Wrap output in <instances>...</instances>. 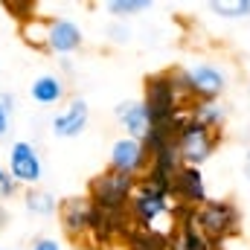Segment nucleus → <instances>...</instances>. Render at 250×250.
<instances>
[{
	"instance_id": "nucleus-1",
	"label": "nucleus",
	"mask_w": 250,
	"mask_h": 250,
	"mask_svg": "<svg viewBox=\"0 0 250 250\" xmlns=\"http://www.w3.org/2000/svg\"><path fill=\"white\" fill-rule=\"evenodd\" d=\"M140 102L146 105L151 125H175L178 131L189 120V108H192V99L181 90L175 70H160L146 76Z\"/></svg>"
},
{
	"instance_id": "nucleus-2",
	"label": "nucleus",
	"mask_w": 250,
	"mask_h": 250,
	"mask_svg": "<svg viewBox=\"0 0 250 250\" xmlns=\"http://www.w3.org/2000/svg\"><path fill=\"white\" fill-rule=\"evenodd\" d=\"M128 218H131V224L137 230H160L157 227L160 218H169L175 224V201H172V195L166 189L154 187V184L140 178L134 195H131V204H128Z\"/></svg>"
},
{
	"instance_id": "nucleus-3",
	"label": "nucleus",
	"mask_w": 250,
	"mask_h": 250,
	"mask_svg": "<svg viewBox=\"0 0 250 250\" xmlns=\"http://www.w3.org/2000/svg\"><path fill=\"white\" fill-rule=\"evenodd\" d=\"M192 221L195 227L218 248L224 245L227 239L239 236L242 230V212L233 201H224V198H209L207 204H201L198 209H192Z\"/></svg>"
},
{
	"instance_id": "nucleus-4",
	"label": "nucleus",
	"mask_w": 250,
	"mask_h": 250,
	"mask_svg": "<svg viewBox=\"0 0 250 250\" xmlns=\"http://www.w3.org/2000/svg\"><path fill=\"white\" fill-rule=\"evenodd\" d=\"M134 189H137V178H134V175H123V172H117V169H105V172H99V175L90 178V184H87V198H90V204H93L96 209L125 215Z\"/></svg>"
},
{
	"instance_id": "nucleus-5",
	"label": "nucleus",
	"mask_w": 250,
	"mask_h": 250,
	"mask_svg": "<svg viewBox=\"0 0 250 250\" xmlns=\"http://www.w3.org/2000/svg\"><path fill=\"white\" fill-rule=\"evenodd\" d=\"M175 76H178L181 90L192 102H215L227 90L224 67H218L212 62H195L189 67H184V70H175Z\"/></svg>"
},
{
	"instance_id": "nucleus-6",
	"label": "nucleus",
	"mask_w": 250,
	"mask_h": 250,
	"mask_svg": "<svg viewBox=\"0 0 250 250\" xmlns=\"http://www.w3.org/2000/svg\"><path fill=\"white\" fill-rule=\"evenodd\" d=\"M218 143H221V131H209L204 125L192 123V117L181 125V131L175 137V148H178L184 166H198V169L215 154Z\"/></svg>"
},
{
	"instance_id": "nucleus-7",
	"label": "nucleus",
	"mask_w": 250,
	"mask_h": 250,
	"mask_svg": "<svg viewBox=\"0 0 250 250\" xmlns=\"http://www.w3.org/2000/svg\"><path fill=\"white\" fill-rule=\"evenodd\" d=\"M9 175L18 187H38L41 178H44V163H41V154L38 148L29 143V140H15L9 146Z\"/></svg>"
},
{
	"instance_id": "nucleus-8",
	"label": "nucleus",
	"mask_w": 250,
	"mask_h": 250,
	"mask_svg": "<svg viewBox=\"0 0 250 250\" xmlns=\"http://www.w3.org/2000/svg\"><path fill=\"white\" fill-rule=\"evenodd\" d=\"M59 224L70 242H87L93 224V204L87 195H73L59 201Z\"/></svg>"
},
{
	"instance_id": "nucleus-9",
	"label": "nucleus",
	"mask_w": 250,
	"mask_h": 250,
	"mask_svg": "<svg viewBox=\"0 0 250 250\" xmlns=\"http://www.w3.org/2000/svg\"><path fill=\"white\" fill-rule=\"evenodd\" d=\"M172 201L178 207H187V209H198L201 204L209 201L204 172L198 166H181L178 169V175L172 178Z\"/></svg>"
},
{
	"instance_id": "nucleus-10",
	"label": "nucleus",
	"mask_w": 250,
	"mask_h": 250,
	"mask_svg": "<svg viewBox=\"0 0 250 250\" xmlns=\"http://www.w3.org/2000/svg\"><path fill=\"white\" fill-rule=\"evenodd\" d=\"M108 169H117L123 175H134L140 181L146 175V169H148V151H146V146L140 140L120 137L111 146V166Z\"/></svg>"
},
{
	"instance_id": "nucleus-11",
	"label": "nucleus",
	"mask_w": 250,
	"mask_h": 250,
	"mask_svg": "<svg viewBox=\"0 0 250 250\" xmlns=\"http://www.w3.org/2000/svg\"><path fill=\"white\" fill-rule=\"evenodd\" d=\"M87 123H90V105H87V99L76 96V99H70V102L64 105V111H59V114L53 117L50 131H53L59 140H73V137L84 134Z\"/></svg>"
},
{
	"instance_id": "nucleus-12",
	"label": "nucleus",
	"mask_w": 250,
	"mask_h": 250,
	"mask_svg": "<svg viewBox=\"0 0 250 250\" xmlns=\"http://www.w3.org/2000/svg\"><path fill=\"white\" fill-rule=\"evenodd\" d=\"M84 44V32L76 21L70 18H50V32H47V53L70 56Z\"/></svg>"
},
{
	"instance_id": "nucleus-13",
	"label": "nucleus",
	"mask_w": 250,
	"mask_h": 250,
	"mask_svg": "<svg viewBox=\"0 0 250 250\" xmlns=\"http://www.w3.org/2000/svg\"><path fill=\"white\" fill-rule=\"evenodd\" d=\"M114 117H117V123L123 125L125 137H131V140H140V143H143V140L148 137V131H151L148 111H146V105H143L140 99L120 102L117 111H114Z\"/></svg>"
},
{
	"instance_id": "nucleus-14",
	"label": "nucleus",
	"mask_w": 250,
	"mask_h": 250,
	"mask_svg": "<svg viewBox=\"0 0 250 250\" xmlns=\"http://www.w3.org/2000/svg\"><path fill=\"white\" fill-rule=\"evenodd\" d=\"M29 96H32V102L50 108V105H59L67 96V84H64V79L59 73H44L29 84Z\"/></svg>"
},
{
	"instance_id": "nucleus-15",
	"label": "nucleus",
	"mask_w": 250,
	"mask_h": 250,
	"mask_svg": "<svg viewBox=\"0 0 250 250\" xmlns=\"http://www.w3.org/2000/svg\"><path fill=\"white\" fill-rule=\"evenodd\" d=\"M189 117H192V123L204 125L209 131H221L224 123H227V105H221V99H215V102H192Z\"/></svg>"
},
{
	"instance_id": "nucleus-16",
	"label": "nucleus",
	"mask_w": 250,
	"mask_h": 250,
	"mask_svg": "<svg viewBox=\"0 0 250 250\" xmlns=\"http://www.w3.org/2000/svg\"><path fill=\"white\" fill-rule=\"evenodd\" d=\"M47 32H50V18L32 15L29 21L21 23V35L32 50H47Z\"/></svg>"
},
{
	"instance_id": "nucleus-17",
	"label": "nucleus",
	"mask_w": 250,
	"mask_h": 250,
	"mask_svg": "<svg viewBox=\"0 0 250 250\" xmlns=\"http://www.w3.org/2000/svg\"><path fill=\"white\" fill-rule=\"evenodd\" d=\"M23 207H26L32 215H44V218L59 212V201H56L47 189H38V187H32V189L23 192Z\"/></svg>"
},
{
	"instance_id": "nucleus-18",
	"label": "nucleus",
	"mask_w": 250,
	"mask_h": 250,
	"mask_svg": "<svg viewBox=\"0 0 250 250\" xmlns=\"http://www.w3.org/2000/svg\"><path fill=\"white\" fill-rule=\"evenodd\" d=\"M105 9L111 12L114 21H125V18H134V15H143L151 9V0H108Z\"/></svg>"
},
{
	"instance_id": "nucleus-19",
	"label": "nucleus",
	"mask_w": 250,
	"mask_h": 250,
	"mask_svg": "<svg viewBox=\"0 0 250 250\" xmlns=\"http://www.w3.org/2000/svg\"><path fill=\"white\" fill-rule=\"evenodd\" d=\"M207 9L218 18H250V0H209Z\"/></svg>"
},
{
	"instance_id": "nucleus-20",
	"label": "nucleus",
	"mask_w": 250,
	"mask_h": 250,
	"mask_svg": "<svg viewBox=\"0 0 250 250\" xmlns=\"http://www.w3.org/2000/svg\"><path fill=\"white\" fill-rule=\"evenodd\" d=\"M108 38H111L114 44H128V41H131V29L125 26L123 21H111V23H108Z\"/></svg>"
},
{
	"instance_id": "nucleus-21",
	"label": "nucleus",
	"mask_w": 250,
	"mask_h": 250,
	"mask_svg": "<svg viewBox=\"0 0 250 250\" xmlns=\"http://www.w3.org/2000/svg\"><path fill=\"white\" fill-rule=\"evenodd\" d=\"M9 123H12V96L0 93V137H6Z\"/></svg>"
},
{
	"instance_id": "nucleus-22",
	"label": "nucleus",
	"mask_w": 250,
	"mask_h": 250,
	"mask_svg": "<svg viewBox=\"0 0 250 250\" xmlns=\"http://www.w3.org/2000/svg\"><path fill=\"white\" fill-rule=\"evenodd\" d=\"M18 192V184L12 181V175H9V169H3L0 166V201H6V198H12Z\"/></svg>"
},
{
	"instance_id": "nucleus-23",
	"label": "nucleus",
	"mask_w": 250,
	"mask_h": 250,
	"mask_svg": "<svg viewBox=\"0 0 250 250\" xmlns=\"http://www.w3.org/2000/svg\"><path fill=\"white\" fill-rule=\"evenodd\" d=\"M29 250H64V248H62V242H59L56 236H41V239L32 242Z\"/></svg>"
},
{
	"instance_id": "nucleus-24",
	"label": "nucleus",
	"mask_w": 250,
	"mask_h": 250,
	"mask_svg": "<svg viewBox=\"0 0 250 250\" xmlns=\"http://www.w3.org/2000/svg\"><path fill=\"white\" fill-rule=\"evenodd\" d=\"M6 221H9V212H6V209H3V207H0V230H3V227H6Z\"/></svg>"
},
{
	"instance_id": "nucleus-25",
	"label": "nucleus",
	"mask_w": 250,
	"mask_h": 250,
	"mask_svg": "<svg viewBox=\"0 0 250 250\" xmlns=\"http://www.w3.org/2000/svg\"><path fill=\"white\" fill-rule=\"evenodd\" d=\"M245 169H248V181H250V151H248V157H245Z\"/></svg>"
},
{
	"instance_id": "nucleus-26",
	"label": "nucleus",
	"mask_w": 250,
	"mask_h": 250,
	"mask_svg": "<svg viewBox=\"0 0 250 250\" xmlns=\"http://www.w3.org/2000/svg\"><path fill=\"white\" fill-rule=\"evenodd\" d=\"M0 250H18V248H0Z\"/></svg>"
}]
</instances>
